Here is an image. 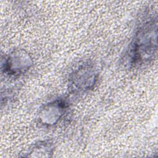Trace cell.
<instances>
[{
    "mask_svg": "<svg viewBox=\"0 0 158 158\" xmlns=\"http://www.w3.org/2000/svg\"><path fill=\"white\" fill-rule=\"evenodd\" d=\"M157 49V15L148 12L143 17L135 29L124 55L126 64L139 68L151 63Z\"/></svg>",
    "mask_w": 158,
    "mask_h": 158,
    "instance_id": "cell-1",
    "label": "cell"
},
{
    "mask_svg": "<svg viewBox=\"0 0 158 158\" xmlns=\"http://www.w3.org/2000/svg\"><path fill=\"white\" fill-rule=\"evenodd\" d=\"M98 79L96 66L89 60L84 61L76 66L69 75V91L72 94H84L94 89Z\"/></svg>",
    "mask_w": 158,
    "mask_h": 158,
    "instance_id": "cell-2",
    "label": "cell"
},
{
    "mask_svg": "<svg viewBox=\"0 0 158 158\" xmlns=\"http://www.w3.org/2000/svg\"><path fill=\"white\" fill-rule=\"evenodd\" d=\"M70 104L69 99L66 96H59L46 102L38 112V123L44 128L54 127L67 114Z\"/></svg>",
    "mask_w": 158,
    "mask_h": 158,
    "instance_id": "cell-3",
    "label": "cell"
},
{
    "mask_svg": "<svg viewBox=\"0 0 158 158\" xmlns=\"http://www.w3.org/2000/svg\"><path fill=\"white\" fill-rule=\"evenodd\" d=\"M30 54L23 49H15L7 53L1 62V72L10 78H18L27 73L33 66Z\"/></svg>",
    "mask_w": 158,
    "mask_h": 158,
    "instance_id": "cell-4",
    "label": "cell"
},
{
    "mask_svg": "<svg viewBox=\"0 0 158 158\" xmlns=\"http://www.w3.org/2000/svg\"><path fill=\"white\" fill-rule=\"evenodd\" d=\"M54 151V143L51 139H46L35 142L21 156L25 157H51Z\"/></svg>",
    "mask_w": 158,
    "mask_h": 158,
    "instance_id": "cell-5",
    "label": "cell"
}]
</instances>
